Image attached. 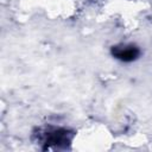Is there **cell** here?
Listing matches in <instances>:
<instances>
[{"label":"cell","instance_id":"cell-2","mask_svg":"<svg viewBox=\"0 0 152 152\" xmlns=\"http://www.w3.org/2000/svg\"><path fill=\"white\" fill-rule=\"evenodd\" d=\"M112 56L120 61V62H125V63H131L137 61L140 55L141 51L140 49L134 45V44H119V45H114L112 46Z\"/></svg>","mask_w":152,"mask_h":152},{"label":"cell","instance_id":"cell-1","mask_svg":"<svg viewBox=\"0 0 152 152\" xmlns=\"http://www.w3.org/2000/svg\"><path fill=\"white\" fill-rule=\"evenodd\" d=\"M37 141L44 145V148H66L72 139L74 133L64 127H55V126H48L39 128L36 133Z\"/></svg>","mask_w":152,"mask_h":152}]
</instances>
